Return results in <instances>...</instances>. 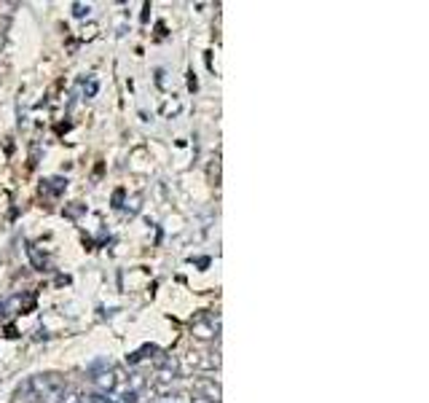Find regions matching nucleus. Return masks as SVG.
<instances>
[{
  "label": "nucleus",
  "instance_id": "f257e3e1",
  "mask_svg": "<svg viewBox=\"0 0 429 403\" xmlns=\"http://www.w3.org/2000/svg\"><path fill=\"white\" fill-rule=\"evenodd\" d=\"M32 393L38 403H62V398L67 395V384L60 373H38L30 376Z\"/></svg>",
  "mask_w": 429,
  "mask_h": 403
},
{
  "label": "nucleus",
  "instance_id": "f03ea898",
  "mask_svg": "<svg viewBox=\"0 0 429 403\" xmlns=\"http://www.w3.org/2000/svg\"><path fill=\"white\" fill-rule=\"evenodd\" d=\"M220 334V320L217 317H196L191 323V336L201 341H212Z\"/></svg>",
  "mask_w": 429,
  "mask_h": 403
},
{
  "label": "nucleus",
  "instance_id": "7ed1b4c3",
  "mask_svg": "<svg viewBox=\"0 0 429 403\" xmlns=\"http://www.w3.org/2000/svg\"><path fill=\"white\" fill-rule=\"evenodd\" d=\"M92 379H94V384L102 390V395H116V393H119V382H121L119 371H113V369H105V371L94 373Z\"/></svg>",
  "mask_w": 429,
  "mask_h": 403
},
{
  "label": "nucleus",
  "instance_id": "20e7f679",
  "mask_svg": "<svg viewBox=\"0 0 429 403\" xmlns=\"http://www.w3.org/2000/svg\"><path fill=\"white\" fill-rule=\"evenodd\" d=\"M193 390H196V395H199V398H207V401H212V403H220V398H223V390H220V384H217L214 379H210V376H204V379H196Z\"/></svg>",
  "mask_w": 429,
  "mask_h": 403
},
{
  "label": "nucleus",
  "instance_id": "39448f33",
  "mask_svg": "<svg viewBox=\"0 0 429 403\" xmlns=\"http://www.w3.org/2000/svg\"><path fill=\"white\" fill-rule=\"evenodd\" d=\"M156 376H158V382H175L180 376V363L175 358H164L156 369Z\"/></svg>",
  "mask_w": 429,
  "mask_h": 403
},
{
  "label": "nucleus",
  "instance_id": "423d86ee",
  "mask_svg": "<svg viewBox=\"0 0 429 403\" xmlns=\"http://www.w3.org/2000/svg\"><path fill=\"white\" fill-rule=\"evenodd\" d=\"M14 401H16V403H38V401H35V393H32L30 379H25V382L16 387V393H14Z\"/></svg>",
  "mask_w": 429,
  "mask_h": 403
},
{
  "label": "nucleus",
  "instance_id": "0eeeda50",
  "mask_svg": "<svg viewBox=\"0 0 429 403\" xmlns=\"http://www.w3.org/2000/svg\"><path fill=\"white\" fill-rule=\"evenodd\" d=\"M73 14H75L78 19H84V16L92 14V5H89V3H75V5H73Z\"/></svg>",
  "mask_w": 429,
  "mask_h": 403
},
{
  "label": "nucleus",
  "instance_id": "6e6552de",
  "mask_svg": "<svg viewBox=\"0 0 429 403\" xmlns=\"http://www.w3.org/2000/svg\"><path fill=\"white\" fill-rule=\"evenodd\" d=\"M94 92H97V84H94V81H92V84H89V87H86V94H89V97H92Z\"/></svg>",
  "mask_w": 429,
  "mask_h": 403
},
{
  "label": "nucleus",
  "instance_id": "1a4fd4ad",
  "mask_svg": "<svg viewBox=\"0 0 429 403\" xmlns=\"http://www.w3.org/2000/svg\"><path fill=\"white\" fill-rule=\"evenodd\" d=\"M191 403H212V401H207V398H199V395H196V398H191Z\"/></svg>",
  "mask_w": 429,
  "mask_h": 403
}]
</instances>
